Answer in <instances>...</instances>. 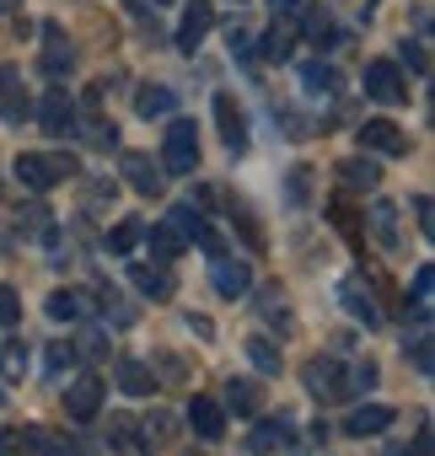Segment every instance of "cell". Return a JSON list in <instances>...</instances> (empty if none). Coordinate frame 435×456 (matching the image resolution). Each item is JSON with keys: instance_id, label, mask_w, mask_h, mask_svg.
I'll return each instance as SVG.
<instances>
[{"instance_id": "cell-1", "label": "cell", "mask_w": 435, "mask_h": 456, "mask_svg": "<svg viewBox=\"0 0 435 456\" xmlns=\"http://www.w3.org/2000/svg\"><path fill=\"white\" fill-rule=\"evenodd\" d=\"M17 177H22V188L49 193L54 183L81 177V161H76L70 151H22V156H17Z\"/></svg>"}, {"instance_id": "cell-2", "label": "cell", "mask_w": 435, "mask_h": 456, "mask_svg": "<svg viewBox=\"0 0 435 456\" xmlns=\"http://www.w3.org/2000/svg\"><path fill=\"white\" fill-rule=\"evenodd\" d=\"M307 392L317 397V403H349L355 397V370L344 365V360H312L307 365Z\"/></svg>"}, {"instance_id": "cell-3", "label": "cell", "mask_w": 435, "mask_h": 456, "mask_svg": "<svg viewBox=\"0 0 435 456\" xmlns=\"http://www.w3.org/2000/svg\"><path fill=\"white\" fill-rule=\"evenodd\" d=\"M161 167L172 177H188L199 167V140H193V124L188 118H172V129L161 134Z\"/></svg>"}, {"instance_id": "cell-4", "label": "cell", "mask_w": 435, "mask_h": 456, "mask_svg": "<svg viewBox=\"0 0 435 456\" xmlns=\"http://www.w3.org/2000/svg\"><path fill=\"white\" fill-rule=\"evenodd\" d=\"M365 97L371 102H408V86H403V76H398V65L392 60H371L365 65Z\"/></svg>"}, {"instance_id": "cell-5", "label": "cell", "mask_w": 435, "mask_h": 456, "mask_svg": "<svg viewBox=\"0 0 435 456\" xmlns=\"http://www.w3.org/2000/svg\"><path fill=\"white\" fill-rule=\"evenodd\" d=\"M119 177H124L135 193H161V183H167V177H161V161H151L145 151H124V156H119Z\"/></svg>"}, {"instance_id": "cell-6", "label": "cell", "mask_w": 435, "mask_h": 456, "mask_svg": "<svg viewBox=\"0 0 435 456\" xmlns=\"http://www.w3.org/2000/svg\"><path fill=\"white\" fill-rule=\"evenodd\" d=\"M0 118H6V124L33 118V102H28V86H22V70L17 65L0 70Z\"/></svg>"}, {"instance_id": "cell-7", "label": "cell", "mask_w": 435, "mask_h": 456, "mask_svg": "<svg viewBox=\"0 0 435 456\" xmlns=\"http://www.w3.org/2000/svg\"><path fill=\"white\" fill-rule=\"evenodd\" d=\"M360 145H365V151H376V156H408V134H403L392 118H365Z\"/></svg>"}, {"instance_id": "cell-8", "label": "cell", "mask_w": 435, "mask_h": 456, "mask_svg": "<svg viewBox=\"0 0 435 456\" xmlns=\"http://www.w3.org/2000/svg\"><path fill=\"white\" fill-rule=\"evenodd\" d=\"M215 124H221V140H226V151H248V118H242V108H237V97L232 92H221L215 97Z\"/></svg>"}, {"instance_id": "cell-9", "label": "cell", "mask_w": 435, "mask_h": 456, "mask_svg": "<svg viewBox=\"0 0 435 456\" xmlns=\"http://www.w3.org/2000/svg\"><path fill=\"white\" fill-rule=\"evenodd\" d=\"M65 408H70V419H97V408H103V381L86 370V376H76L70 381V392H65Z\"/></svg>"}, {"instance_id": "cell-10", "label": "cell", "mask_w": 435, "mask_h": 456, "mask_svg": "<svg viewBox=\"0 0 435 456\" xmlns=\"http://www.w3.org/2000/svg\"><path fill=\"white\" fill-rule=\"evenodd\" d=\"M188 424H193L199 440H221L226 435V408L215 403V397H193L188 403Z\"/></svg>"}, {"instance_id": "cell-11", "label": "cell", "mask_w": 435, "mask_h": 456, "mask_svg": "<svg viewBox=\"0 0 435 456\" xmlns=\"http://www.w3.org/2000/svg\"><path fill=\"white\" fill-rule=\"evenodd\" d=\"M38 118H44L49 134H70V124H76V102H70V92H44Z\"/></svg>"}, {"instance_id": "cell-12", "label": "cell", "mask_w": 435, "mask_h": 456, "mask_svg": "<svg viewBox=\"0 0 435 456\" xmlns=\"http://www.w3.org/2000/svg\"><path fill=\"white\" fill-rule=\"evenodd\" d=\"M339 301L349 306V317H355V322L382 328V312H376V301H371V290H365L360 280H344V285H339Z\"/></svg>"}, {"instance_id": "cell-13", "label": "cell", "mask_w": 435, "mask_h": 456, "mask_svg": "<svg viewBox=\"0 0 435 456\" xmlns=\"http://www.w3.org/2000/svg\"><path fill=\"white\" fill-rule=\"evenodd\" d=\"M140 237L151 242V258H156V264H172V258H177V253L188 248V242H183V232H177L172 220H156L151 232H140Z\"/></svg>"}, {"instance_id": "cell-14", "label": "cell", "mask_w": 435, "mask_h": 456, "mask_svg": "<svg viewBox=\"0 0 435 456\" xmlns=\"http://www.w3.org/2000/svg\"><path fill=\"white\" fill-rule=\"evenodd\" d=\"M248 285H253V274H248V264H237V258H215V290H221L226 301H237V296H248Z\"/></svg>"}, {"instance_id": "cell-15", "label": "cell", "mask_w": 435, "mask_h": 456, "mask_svg": "<svg viewBox=\"0 0 435 456\" xmlns=\"http://www.w3.org/2000/svg\"><path fill=\"white\" fill-rule=\"evenodd\" d=\"M392 419H398L392 408H382V403H365V408H355V413H349V424H344V435H355V440H365V435H382V429H387Z\"/></svg>"}, {"instance_id": "cell-16", "label": "cell", "mask_w": 435, "mask_h": 456, "mask_svg": "<svg viewBox=\"0 0 435 456\" xmlns=\"http://www.w3.org/2000/svg\"><path fill=\"white\" fill-rule=\"evenodd\" d=\"M301 86H307L312 97H339V92H344V76H339L333 65L312 60V65H301Z\"/></svg>"}, {"instance_id": "cell-17", "label": "cell", "mask_w": 435, "mask_h": 456, "mask_svg": "<svg viewBox=\"0 0 435 456\" xmlns=\"http://www.w3.org/2000/svg\"><path fill=\"white\" fill-rule=\"evenodd\" d=\"M339 177H344V188H355V193H371V188L382 183V167H376L371 156H349V161H339Z\"/></svg>"}, {"instance_id": "cell-18", "label": "cell", "mask_w": 435, "mask_h": 456, "mask_svg": "<svg viewBox=\"0 0 435 456\" xmlns=\"http://www.w3.org/2000/svg\"><path fill=\"white\" fill-rule=\"evenodd\" d=\"M209 22H215V17H209V6H204V0H193V6L183 12V28H177V49H188V54H193V49H199V38L209 33Z\"/></svg>"}, {"instance_id": "cell-19", "label": "cell", "mask_w": 435, "mask_h": 456, "mask_svg": "<svg viewBox=\"0 0 435 456\" xmlns=\"http://www.w3.org/2000/svg\"><path fill=\"white\" fill-rule=\"evenodd\" d=\"M70 65H76V54H70L65 33H60V28H44V70H49V76L60 81V76H65Z\"/></svg>"}, {"instance_id": "cell-20", "label": "cell", "mask_w": 435, "mask_h": 456, "mask_svg": "<svg viewBox=\"0 0 435 456\" xmlns=\"http://www.w3.org/2000/svg\"><path fill=\"white\" fill-rule=\"evenodd\" d=\"M177 108V92L172 86H140V97H135V113L140 118H167Z\"/></svg>"}, {"instance_id": "cell-21", "label": "cell", "mask_w": 435, "mask_h": 456, "mask_svg": "<svg viewBox=\"0 0 435 456\" xmlns=\"http://www.w3.org/2000/svg\"><path fill=\"white\" fill-rule=\"evenodd\" d=\"M129 280H135L145 296H156V301H167V296H172V274H167L161 264H151V269H145V264H129Z\"/></svg>"}, {"instance_id": "cell-22", "label": "cell", "mask_w": 435, "mask_h": 456, "mask_svg": "<svg viewBox=\"0 0 435 456\" xmlns=\"http://www.w3.org/2000/svg\"><path fill=\"white\" fill-rule=\"evenodd\" d=\"M119 387L129 392V397H145V392H156V376H151V365H140V360H119Z\"/></svg>"}, {"instance_id": "cell-23", "label": "cell", "mask_w": 435, "mask_h": 456, "mask_svg": "<svg viewBox=\"0 0 435 456\" xmlns=\"http://www.w3.org/2000/svg\"><path fill=\"white\" fill-rule=\"evenodd\" d=\"M291 49H296V22H275L264 33V44H259L264 60H291Z\"/></svg>"}, {"instance_id": "cell-24", "label": "cell", "mask_w": 435, "mask_h": 456, "mask_svg": "<svg viewBox=\"0 0 435 456\" xmlns=\"http://www.w3.org/2000/svg\"><path fill=\"white\" fill-rule=\"evenodd\" d=\"M49 317L54 322H81L86 317V296L81 290H54L49 296Z\"/></svg>"}, {"instance_id": "cell-25", "label": "cell", "mask_w": 435, "mask_h": 456, "mask_svg": "<svg viewBox=\"0 0 435 456\" xmlns=\"http://www.w3.org/2000/svg\"><path fill=\"white\" fill-rule=\"evenodd\" d=\"M259 403H264L259 381H226V403H221V408H232V413H259Z\"/></svg>"}, {"instance_id": "cell-26", "label": "cell", "mask_w": 435, "mask_h": 456, "mask_svg": "<svg viewBox=\"0 0 435 456\" xmlns=\"http://www.w3.org/2000/svg\"><path fill=\"white\" fill-rule=\"evenodd\" d=\"M371 232H376V242H382V248H387V253H392V248H398V242H403V237H398V209H392V204H387V199H382V204H376V209H371Z\"/></svg>"}, {"instance_id": "cell-27", "label": "cell", "mask_w": 435, "mask_h": 456, "mask_svg": "<svg viewBox=\"0 0 435 456\" xmlns=\"http://www.w3.org/2000/svg\"><path fill=\"white\" fill-rule=\"evenodd\" d=\"M28 376V344L12 338V344H0V381H22Z\"/></svg>"}, {"instance_id": "cell-28", "label": "cell", "mask_w": 435, "mask_h": 456, "mask_svg": "<svg viewBox=\"0 0 435 456\" xmlns=\"http://www.w3.org/2000/svg\"><path fill=\"white\" fill-rule=\"evenodd\" d=\"M28 440H33V456H76V440H65V435H49V429H28Z\"/></svg>"}, {"instance_id": "cell-29", "label": "cell", "mask_w": 435, "mask_h": 456, "mask_svg": "<svg viewBox=\"0 0 435 456\" xmlns=\"http://www.w3.org/2000/svg\"><path fill=\"white\" fill-rule=\"evenodd\" d=\"M140 232H145V225H140V220H119V225H113V232H108V248H113L119 258H129V253L140 248Z\"/></svg>"}, {"instance_id": "cell-30", "label": "cell", "mask_w": 435, "mask_h": 456, "mask_svg": "<svg viewBox=\"0 0 435 456\" xmlns=\"http://www.w3.org/2000/svg\"><path fill=\"white\" fill-rule=\"evenodd\" d=\"M248 360H253L264 376H280V349H275L264 333H253V338H248Z\"/></svg>"}, {"instance_id": "cell-31", "label": "cell", "mask_w": 435, "mask_h": 456, "mask_svg": "<svg viewBox=\"0 0 435 456\" xmlns=\"http://www.w3.org/2000/svg\"><path fill=\"white\" fill-rule=\"evenodd\" d=\"M285 440H291V424H285V419H280V424L269 419V424H259V429L248 435V445H253V451H275V445H285Z\"/></svg>"}, {"instance_id": "cell-32", "label": "cell", "mask_w": 435, "mask_h": 456, "mask_svg": "<svg viewBox=\"0 0 435 456\" xmlns=\"http://www.w3.org/2000/svg\"><path fill=\"white\" fill-rule=\"evenodd\" d=\"M259 312H264V322L291 328V306H285V296H280V290H264V296H259Z\"/></svg>"}, {"instance_id": "cell-33", "label": "cell", "mask_w": 435, "mask_h": 456, "mask_svg": "<svg viewBox=\"0 0 435 456\" xmlns=\"http://www.w3.org/2000/svg\"><path fill=\"white\" fill-rule=\"evenodd\" d=\"M430 285H435V274H430V264L414 274V317H430Z\"/></svg>"}, {"instance_id": "cell-34", "label": "cell", "mask_w": 435, "mask_h": 456, "mask_svg": "<svg viewBox=\"0 0 435 456\" xmlns=\"http://www.w3.org/2000/svg\"><path fill=\"white\" fill-rule=\"evenodd\" d=\"M0 456H33L28 429H0Z\"/></svg>"}, {"instance_id": "cell-35", "label": "cell", "mask_w": 435, "mask_h": 456, "mask_svg": "<svg viewBox=\"0 0 435 456\" xmlns=\"http://www.w3.org/2000/svg\"><path fill=\"white\" fill-rule=\"evenodd\" d=\"M76 354H81L76 344H49V354H44V360H49V370L60 376V370H70V365H76Z\"/></svg>"}, {"instance_id": "cell-36", "label": "cell", "mask_w": 435, "mask_h": 456, "mask_svg": "<svg viewBox=\"0 0 435 456\" xmlns=\"http://www.w3.org/2000/svg\"><path fill=\"white\" fill-rule=\"evenodd\" d=\"M22 317V301H17V290L12 285H0V328H12Z\"/></svg>"}, {"instance_id": "cell-37", "label": "cell", "mask_w": 435, "mask_h": 456, "mask_svg": "<svg viewBox=\"0 0 435 456\" xmlns=\"http://www.w3.org/2000/svg\"><path fill=\"white\" fill-rule=\"evenodd\" d=\"M167 429H172V413H161V408H156V413L145 419V445H161V440H167Z\"/></svg>"}, {"instance_id": "cell-38", "label": "cell", "mask_w": 435, "mask_h": 456, "mask_svg": "<svg viewBox=\"0 0 435 456\" xmlns=\"http://www.w3.org/2000/svg\"><path fill=\"white\" fill-rule=\"evenodd\" d=\"M312 12V0H275V17H285V22H301Z\"/></svg>"}, {"instance_id": "cell-39", "label": "cell", "mask_w": 435, "mask_h": 456, "mask_svg": "<svg viewBox=\"0 0 435 456\" xmlns=\"http://www.w3.org/2000/svg\"><path fill=\"white\" fill-rule=\"evenodd\" d=\"M307 177H312L307 167H296V172H291V199H296V204H307V193H312V183H307Z\"/></svg>"}, {"instance_id": "cell-40", "label": "cell", "mask_w": 435, "mask_h": 456, "mask_svg": "<svg viewBox=\"0 0 435 456\" xmlns=\"http://www.w3.org/2000/svg\"><path fill=\"white\" fill-rule=\"evenodd\" d=\"M414 215H419V232H424V237H435V220H430L435 209H430V199H424V193L414 199Z\"/></svg>"}, {"instance_id": "cell-41", "label": "cell", "mask_w": 435, "mask_h": 456, "mask_svg": "<svg viewBox=\"0 0 435 456\" xmlns=\"http://www.w3.org/2000/svg\"><path fill=\"white\" fill-rule=\"evenodd\" d=\"M86 204H92V209L113 204V183H92V188H86Z\"/></svg>"}, {"instance_id": "cell-42", "label": "cell", "mask_w": 435, "mask_h": 456, "mask_svg": "<svg viewBox=\"0 0 435 456\" xmlns=\"http://www.w3.org/2000/svg\"><path fill=\"white\" fill-rule=\"evenodd\" d=\"M226 44H232V54H242V60L253 54V38H248L242 28H232V33H226Z\"/></svg>"}, {"instance_id": "cell-43", "label": "cell", "mask_w": 435, "mask_h": 456, "mask_svg": "<svg viewBox=\"0 0 435 456\" xmlns=\"http://www.w3.org/2000/svg\"><path fill=\"white\" fill-rule=\"evenodd\" d=\"M403 54H408V65H414V70H419V76H424V70H430V54H424V44H408V49H403Z\"/></svg>"}, {"instance_id": "cell-44", "label": "cell", "mask_w": 435, "mask_h": 456, "mask_svg": "<svg viewBox=\"0 0 435 456\" xmlns=\"http://www.w3.org/2000/svg\"><path fill=\"white\" fill-rule=\"evenodd\" d=\"M414 365H419V370H430V338H419V344H414Z\"/></svg>"}, {"instance_id": "cell-45", "label": "cell", "mask_w": 435, "mask_h": 456, "mask_svg": "<svg viewBox=\"0 0 435 456\" xmlns=\"http://www.w3.org/2000/svg\"><path fill=\"white\" fill-rule=\"evenodd\" d=\"M22 6V0H0V17H6V12H17Z\"/></svg>"}, {"instance_id": "cell-46", "label": "cell", "mask_w": 435, "mask_h": 456, "mask_svg": "<svg viewBox=\"0 0 435 456\" xmlns=\"http://www.w3.org/2000/svg\"><path fill=\"white\" fill-rule=\"evenodd\" d=\"M156 6H172V0H156Z\"/></svg>"}]
</instances>
